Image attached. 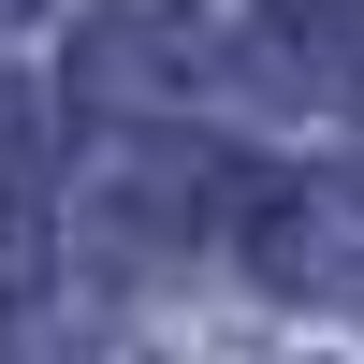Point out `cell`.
Segmentation results:
<instances>
[{"mask_svg": "<svg viewBox=\"0 0 364 364\" xmlns=\"http://www.w3.org/2000/svg\"><path fill=\"white\" fill-rule=\"evenodd\" d=\"M44 204H58V117L29 87H0V248H29Z\"/></svg>", "mask_w": 364, "mask_h": 364, "instance_id": "cell-1", "label": "cell"}, {"mask_svg": "<svg viewBox=\"0 0 364 364\" xmlns=\"http://www.w3.org/2000/svg\"><path fill=\"white\" fill-rule=\"evenodd\" d=\"M175 73H190V44H175V29H132V15H102L73 44V102H161Z\"/></svg>", "mask_w": 364, "mask_h": 364, "instance_id": "cell-2", "label": "cell"}, {"mask_svg": "<svg viewBox=\"0 0 364 364\" xmlns=\"http://www.w3.org/2000/svg\"><path fill=\"white\" fill-rule=\"evenodd\" d=\"M0 15H44V0H0Z\"/></svg>", "mask_w": 364, "mask_h": 364, "instance_id": "cell-3", "label": "cell"}]
</instances>
